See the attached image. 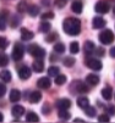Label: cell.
Masks as SVG:
<instances>
[{"label":"cell","instance_id":"obj_1","mask_svg":"<svg viewBox=\"0 0 115 123\" xmlns=\"http://www.w3.org/2000/svg\"><path fill=\"white\" fill-rule=\"evenodd\" d=\"M62 29L69 36L76 37L81 33V21L75 17H68L62 22Z\"/></svg>","mask_w":115,"mask_h":123},{"label":"cell","instance_id":"obj_2","mask_svg":"<svg viewBox=\"0 0 115 123\" xmlns=\"http://www.w3.org/2000/svg\"><path fill=\"white\" fill-rule=\"evenodd\" d=\"M115 37H114V33L110 29H104L99 33V42L104 45H109L114 42Z\"/></svg>","mask_w":115,"mask_h":123},{"label":"cell","instance_id":"obj_3","mask_svg":"<svg viewBox=\"0 0 115 123\" xmlns=\"http://www.w3.org/2000/svg\"><path fill=\"white\" fill-rule=\"evenodd\" d=\"M28 52L36 59H43L45 56V50L37 44H32L28 46Z\"/></svg>","mask_w":115,"mask_h":123},{"label":"cell","instance_id":"obj_4","mask_svg":"<svg viewBox=\"0 0 115 123\" xmlns=\"http://www.w3.org/2000/svg\"><path fill=\"white\" fill-rule=\"evenodd\" d=\"M23 54H25L23 45L20 44V43H16L15 46H14V49H12V54H11L12 60L14 61H21L22 57H23Z\"/></svg>","mask_w":115,"mask_h":123},{"label":"cell","instance_id":"obj_5","mask_svg":"<svg viewBox=\"0 0 115 123\" xmlns=\"http://www.w3.org/2000/svg\"><path fill=\"white\" fill-rule=\"evenodd\" d=\"M86 66L91 69H93V71H101V69L103 68V63L101 60L98 59H94V57H89L86 60Z\"/></svg>","mask_w":115,"mask_h":123},{"label":"cell","instance_id":"obj_6","mask_svg":"<svg viewBox=\"0 0 115 123\" xmlns=\"http://www.w3.org/2000/svg\"><path fill=\"white\" fill-rule=\"evenodd\" d=\"M94 10L95 12L101 13V15H104V13H108L109 10H110V5L107 0H101V1H98L95 5H94Z\"/></svg>","mask_w":115,"mask_h":123},{"label":"cell","instance_id":"obj_7","mask_svg":"<svg viewBox=\"0 0 115 123\" xmlns=\"http://www.w3.org/2000/svg\"><path fill=\"white\" fill-rule=\"evenodd\" d=\"M55 106L58 110H69L71 107V100L69 99H60L55 102Z\"/></svg>","mask_w":115,"mask_h":123},{"label":"cell","instance_id":"obj_8","mask_svg":"<svg viewBox=\"0 0 115 123\" xmlns=\"http://www.w3.org/2000/svg\"><path fill=\"white\" fill-rule=\"evenodd\" d=\"M52 85V80H50V77H42L38 79L37 82V86L41 88V89H49Z\"/></svg>","mask_w":115,"mask_h":123},{"label":"cell","instance_id":"obj_9","mask_svg":"<svg viewBox=\"0 0 115 123\" xmlns=\"http://www.w3.org/2000/svg\"><path fill=\"white\" fill-rule=\"evenodd\" d=\"M105 25H107L105 20L103 18V17H101V16L94 17L93 21H92V26H93L94 29H102V28L105 27Z\"/></svg>","mask_w":115,"mask_h":123},{"label":"cell","instance_id":"obj_10","mask_svg":"<svg viewBox=\"0 0 115 123\" xmlns=\"http://www.w3.org/2000/svg\"><path fill=\"white\" fill-rule=\"evenodd\" d=\"M31 68L27 67V66H22L19 68V77L22 79V80H27L29 77H31Z\"/></svg>","mask_w":115,"mask_h":123},{"label":"cell","instance_id":"obj_11","mask_svg":"<svg viewBox=\"0 0 115 123\" xmlns=\"http://www.w3.org/2000/svg\"><path fill=\"white\" fill-rule=\"evenodd\" d=\"M72 85L75 86V89L77 93H82V94H85L88 92V85L85 84L83 82H81V80H76L72 83Z\"/></svg>","mask_w":115,"mask_h":123},{"label":"cell","instance_id":"obj_12","mask_svg":"<svg viewBox=\"0 0 115 123\" xmlns=\"http://www.w3.org/2000/svg\"><path fill=\"white\" fill-rule=\"evenodd\" d=\"M83 50H85L86 56H91L93 52H94V50H95V45H94V43L91 42V40H86L85 44H83Z\"/></svg>","mask_w":115,"mask_h":123},{"label":"cell","instance_id":"obj_13","mask_svg":"<svg viewBox=\"0 0 115 123\" xmlns=\"http://www.w3.org/2000/svg\"><path fill=\"white\" fill-rule=\"evenodd\" d=\"M32 68L33 71L37 72V73H41L44 71V62H43V59H36L32 63Z\"/></svg>","mask_w":115,"mask_h":123},{"label":"cell","instance_id":"obj_14","mask_svg":"<svg viewBox=\"0 0 115 123\" xmlns=\"http://www.w3.org/2000/svg\"><path fill=\"white\" fill-rule=\"evenodd\" d=\"M33 37H34V33L32 31H29L27 28H21V38H22V40L27 42V40L33 39Z\"/></svg>","mask_w":115,"mask_h":123},{"label":"cell","instance_id":"obj_15","mask_svg":"<svg viewBox=\"0 0 115 123\" xmlns=\"http://www.w3.org/2000/svg\"><path fill=\"white\" fill-rule=\"evenodd\" d=\"M11 113H12L14 117L19 118V117H21L25 113V107L21 106V105H15V106L11 109Z\"/></svg>","mask_w":115,"mask_h":123},{"label":"cell","instance_id":"obj_16","mask_svg":"<svg viewBox=\"0 0 115 123\" xmlns=\"http://www.w3.org/2000/svg\"><path fill=\"white\" fill-rule=\"evenodd\" d=\"M77 106H78L80 109H82V110H86V109L89 106V100H88V98H86V96H80V98L77 99Z\"/></svg>","mask_w":115,"mask_h":123},{"label":"cell","instance_id":"obj_17","mask_svg":"<svg viewBox=\"0 0 115 123\" xmlns=\"http://www.w3.org/2000/svg\"><path fill=\"white\" fill-rule=\"evenodd\" d=\"M86 82H87V84L94 86V85H97L98 83H99V77H98L97 74H94V73H89L86 77Z\"/></svg>","mask_w":115,"mask_h":123},{"label":"cell","instance_id":"obj_18","mask_svg":"<svg viewBox=\"0 0 115 123\" xmlns=\"http://www.w3.org/2000/svg\"><path fill=\"white\" fill-rule=\"evenodd\" d=\"M71 10H72V12H75V13H77V15H80V13H82V10H83V4H82V1H74L72 4H71Z\"/></svg>","mask_w":115,"mask_h":123},{"label":"cell","instance_id":"obj_19","mask_svg":"<svg viewBox=\"0 0 115 123\" xmlns=\"http://www.w3.org/2000/svg\"><path fill=\"white\" fill-rule=\"evenodd\" d=\"M28 100H29V102H32V104H37V102H39L41 100H42V94H41V92H32L31 94H29V98H28Z\"/></svg>","mask_w":115,"mask_h":123},{"label":"cell","instance_id":"obj_20","mask_svg":"<svg viewBox=\"0 0 115 123\" xmlns=\"http://www.w3.org/2000/svg\"><path fill=\"white\" fill-rule=\"evenodd\" d=\"M9 99H10L11 102H17V101H20V99H21V92L17 90V89H12V90L10 92Z\"/></svg>","mask_w":115,"mask_h":123},{"label":"cell","instance_id":"obj_21","mask_svg":"<svg viewBox=\"0 0 115 123\" xmlns=\"http://www.w3.org/2000/svg\"><path fill=\"white\" fill-rule=\"evenodd\" d=\"M102 96L104 100H110L113 98V89L111 86H105L104 89L102 90Z\"/></svg>","mask_w":115,"mask_h":123},{"label":"cell","instance_id":"obj_22","mask_svg":"<svg viewBox=\"0 0 115 123\" xmlns=\"http://www.w3.org/2000/svg\"><path fill=\"white\" fill-rule=\"evenodd\" d=\"M0 79L5 83L11 82V72L7 71V69H3V71L0 72Z\"/></svg>","mask_w":115,"mask_h":123},{"label":"cell","instance_id":"obj_23","mask_svg":"<svg viewBox=\"0 0 115 123\" xmlns=\"http://www.w3.org/2000/svg\"><path fill=\"white\" fill-rule=\"evenodd\" d=\"M7 12L4 11L0 13V31H5L6 29V18H7Z\"/></svg>","mask_w":115,"mask_h":123},{"label":"cell","instance_id":"obj_24","mask_svg":"<svg viewBox=\"0 0 115 123\" xmlns=\"http://www.w3.org/2000/svg\"><path fill=\"white\" fill-rule=\"evenodd\" d=\"M50 28H52V25L47 21H43L39 25V32H42V33H49L50 32Z\"/></svg>","mask_w":115,"mask_h":123},{"label":"cell","instance_id":"obj_25","mask_svg":"<svg viewBox=\"0 0 115 123\" xmlns=\"http://www.w3.org/2000/svg\"><path fill=\"white\" fill-rule=\"evenodd\" d=\"M70 116L71 115H70L69 110H58V117L62 121H68L70 118Z\"/></svg>","mask_w":115,"mask_h":123},{"label":"cell","instance_id":"obj_26","mask_svg":"<svg viewBox=\"0 0 115 123\" xmlns=\"http://www.w3.org/2000/svg\"><path fill=\"white\" fill-rule=\"evenodd\" d=\"M58 74H60V69H59V67H56V66H52V67H49V69H48V76L49 77H56Z\"/></svg>","mask_w":115,"mask_h":123},{"label":"cell","instance_id":"obj_27","mask_svg":"<svg viewBox=\"0 0 115 123\" xmlns=\"http://www.w3.org/2000/svg\"><path fill=\"white\" fill-rule=\"evenodd\" d=\"M26 121L27 122H38L39 121V117H38V115L36 113V112H28L27 113V116H26Z\"/></svg>","mask_w":115,"mask_h":123},{"label":"cell","instance_id":"obj_28","mask_svg":"<svg viewBox=\"0 0 115 123\" xmlns=\"http://www.w3.org/2000/svg\"><path fill=\"white\" fill-rule=\"evenodd\" d=\"M27 12L31 15V16H37L38 13H39V7L37 6V5H29L28 6V9H27Z\"/></svg>","mask_w":115,"mask_h":123},{"label":"cell","instance_id":"obj_29","mask_svg":"<svg viewBox=\"0 0 115 123\" xmlns=\"http://www.w3.org/2000/svg\"><path fill=\"white\" fill-rule=\"evenodd\" d=\"M69 50H70V52L71 54H78V51H80V44L77 43V42H72L71 44H70V46H69Z\"/></svg>","mask_w":115,"mask_h":123},{"label":"cell","instance_id":"obj_30","mask_svg":"<svg viewBox=\"0 0 115 123\" xmlns=\"http://www.w3.org/2000/svg\"><path fill=\"white\" fill-rule=\"evenodd\" d=\"M58 38H59V34H58L56 32H53V33H49L48 36L45 37V42H47V43H53V42H55Z\"/></svg>","mask_w":115,"mask_h":123},{"label":"cell","instance_id":"obj_31","mask_svg":"<svg viewBox=\"0 0 115 123\" xmlns=\"http://www.w3.org/2000/svg\"><path fill=\"white\" fill-rule=\"evenodd\" d=\"M66 83V76H64V74H58L55 77V84L56 85H62Z\"/></svg>","mask_w":115,"mask_h":123},{"label":"cell","instance_id":"obj_32","mask_svg":"<svg viewBox=\"0 0 115 123\" xmlns=\"http://www.w3.org/2000/svg\"><path fill=\"white\" fill-rule=\"evenodd\" d=\"M54 51L56 52V54H62V52L65 51V45L62 43H56L54 45Z\"/></svg>","mask_w":115,"mask_h":123},{"label":"cell","instance_id":"obj_33","mask_svg":"<svg viewBox=\"0 0 115 123\" xmlns=\"http://www.w3.org/2000/svg\"><path fill=\"white\" fill-rule=\"evenodd\" d=\"M62 63H64L65 67H72L75 65V59L74 57H65Z\"/></svg>","mask_w":115,"mask_h":123},{"label":"cell","instance_id":"obj_34","mask_svg":"<svg viewBox=\"0 0 115 123\" xmlns=\"http://www.w3.org/2000/svg\"><path fill=\"white\" fill-rule=\"evenodd\" d=\"M7 63H9V57H7V55L1 54V55H0V66L5 67V66H7Z\"/></svg>","mask_w":115,"mask_h":123},{"label":"cell","instance_id":"obj_35","mask_svg":"<svg viewBox=\"0 0 115 123\" xmlns=\"http://www.w3.org/2000/svg\"><path fill=\"white\" fill-rule=\"evenodd\" d=\"M27 9H28V5L26 4L25 0H22V1L17 5V11L19 12H25V11H27Z\"/></svg>","mask_w":115,"mask_h":123},{"label":"cell","instance_id":"obj_36","mask_svg":"<svg viewBox=\"0 0 115 123\" xmlns=\"http://www.w3.org/2000/svg\"><path fill=\"white\" fill-rule=\"evenodd\" d=\"M85 112H86V115L88 116V117H95V109L94 107H92V106H88L86 110H85Z\"/></svg>","mask_w":115,"mask_h":123},{"label":"cell","instance_id":"obj_37","mask_svg":"<svg viewBox=\"0 0 115 123\" xmlns=\"http://www.w3.org/2000/svg\"><path fill=\"white\" fill-rule=\"evenodd\" d=\"M104 111H105V113H108L109 116H113V115H115V106H113V105L105 106V107H104Z\"/></svg>","mask_w":115,"mask_h":123},{"label":"cell","instance_id":"obj_38","mask_svg":"<svg viewBox=\"0 0 115 123\" xmlns=\"http://www.w3.org/2000/svg\"><path fill=\"white\" fill-rule=\"evenodd\" d=\"M7 45H9L7 39H6V38H4V37H0V50L6 49V48H7Z\"/></svg>","mask_w":115,"mask_h":123},{"label":"cell","instance_id":"obj_39","mask_svg":"<svg viewBox=\"0 0 115 123\" xmlns=\"http://www.w3.org/2000/svg\"><path fill=\"white\" fill-rule=\"evenodd\" d=\"M52 18H54V12H52V11L45 12V13H43V15H42V20H43V21L52 20Z\"/></svg>","mask_w":115,"mask_h":123},{"label":"cell","instance_id":"obj_40","mask_svg":"<svg viewBox=\"0 0 115 123\" xmlns=\"http://www.w3.org/2000/svg\"><path fill=\"white\" fill-rule=\"evenodd\" d=\"M21 22V18L19 16H12V18H11V26L12 27H17Z\"/></svg>","mask_w":115,"mask_h":123},{"label":"cell","instance_id":"obj_41","mask_svg":"<svg viewBox=\"0 0 115 123\" xmlns=\"http://www.w3.org/2000/svg\"><path fill=\"white\" fill-rule=\"evenodd\" d=\"M98 121L102 122V123H105V122H109L110 121V117H109L108 113H103V115H101L99 117H98Z\"/></svg>","mask_w":115,"mask_h":123},{"label":"cell","instance_id":"obj_42","mask_svg":"<svg viewBox=\"0 0 115 123\" xmlns=\"http://www.w3.org/2000/svg\"><path fill=\"white\" fill-rule=\"evenodd\" d=\"M94 54H95V56H98V57H102V56L105 54V50H104V48H95Z\"/></svg>","mask_w":115,"mask_h":123},{"label":"cell","instance_id":"obj_43","mask_svg":"<svg viewBox=\"0 0 115 123\" xmlns=\"http://www.w3.org/2000/svg\"><path fill=\"white\" fill-rule=\"evenodd\" d=\"M68 1H69V0H55V5H56L59 9H62L65 5L68 4Z\"/></svg>","mask_w":115,"mask_h":123},{"label":"cell","instance_id":"obj_44","mask_svg":"<svg viewBox=\"0 0 115 123\" xmlns=\"http://www.w3.org/2000/svg\"><path fill=\"white\" fill-rule=\"evenodd\" d=\"M50 111H52L50 105H49V104H44V106L42 107V112L44 115H48V113H50Z\"/></svg>","mask_w":115,"mask_h":123},{"label":"cell","instance_id":"obj_45","mask_svg":"<svg viewBox=\"0 0 115 123\" xmlns=\"http://www.w3.org/2000/svg\"><path fill=\"white\" fill-rule=\"evenodd\" d=\"M5 93H6V86H5V84L0 83V98H3V96L5 95Z\"/></svg>","mask_w":115,"mask_h":123},{"label":"cell","instance_id":"obj_46","mask_svg":"<svg viewBox=\"0 0 115 123\" xmlns=\"http://www.w3.org/2000/svg\"><path fill=\"white\" fill-rule=\"evenodd\" d=\"M109 55H110L113 59H115V46H113V48L109 50Z\"/></svg>","mask_w":115,"mask_h":123},{"label":"cell","instance_id":"obj_47","mask_svg":"<svg viewBox=\"0 0 115 123\" xmlns=\"http://www.w3.org/2000/svg\"><path fill=\"white\" fill-rule=\"evenodd\" d=\"M42 3H43L45 6H48V5H50V0H42Z\"/></svg>","mask_w":115,"mask_h":123},{"label":"cell","instance_id":"obj_48","mask_svg":"<svg viewBox=\"0 0 115 123\" xmlns=\"http://www.w3.org/2000/svg\"><path fill=\"white\" fill-rule=\"evenodd\" d=\"M50 60H52V61H55V60H56L55 55H52V56H50Z\"/></svg>","mask_w":115,"mask_h":123},{"label":"cell","instance_id":"obj_49","mask_svg":"<svg viewBox=\"0 0 115 123\" xmlns=\"http://www.w3.org/2000/svg\"><path fill=\"white\" fill-rule=\"evenodd\" d=\"M75 122H83V119H81V118H76Z\"/></svg>","mask_w":115,"mask_h":123},{"label":"cell","instance_id":"obj_50","mask_svg":"<svg viewBox=\"0 0 115 123\" xmlns=\"http://www.w3.org/2000/svg\"><path fill=\"white\" fill-rule=\"evenodd\" d=\"M3 119H4V116H3V113H0V122H3Z\"/></svg>","mask_w":115,"mask_h":123},{"label":"cell","instance_id":"obj_51","mask_svg":"<svg viewBox=\"0 0 115 123\" xmlns=\"http://www.w3.org/2000/svg\"><path fill=\"white\" fill-rule=\"evenodd\" d=\"M113 11H114V13H115V6H114V9H113Z\"/></svg>","mask_w":115,"mask_h":123}]
</instances>
